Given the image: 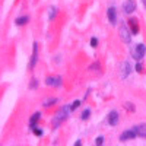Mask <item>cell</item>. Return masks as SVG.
Masks as SVG:
<instances>
[{
  "label": "cell",
  "mask_w": 146,
  "mask_h": 146,
  "mask_svg": "<svg viewBox=\"0 0 146 146\" xmlns=\"http://www.w3.org/2000/svg\"><path fill=\"white\" fill-rule=\"evenodd\" d=\"M70 111H72L70 104H69V105H64V107L56 114V117H54V120H53V126H54V127L60 126V123H62V121H64V120L67 118V115H69Z\"/></svg>",
  "instance_id": "1"
},
{
  "label": "cell",
  "mask_w": 146,
  "mask_h": 146,
  "mask_svg": "<svg viewBox=\"0 0 146 146\" xmlns=\"http://www.w3.org/2000/svg\"><path fill=\"white\" fill-rule=\"evenodd\" d=\"M40 117H41V114H40V113H35V114H32V115H31V120H29V126H31V129H32V127H35V124H36V121L40 120Z\"/></svg>",
  "instance_id": "13"
},
{
  "label": "cell",
  "mask_w": 146,
  "mask_h": 146,
  "mask_svg": "<svg viewBox=\"0 0 146 146\" xmlns=\"http://www.w3.org/2000/svg\"><path fill=\"white\" fill-rule=\"evenodd\" d=\"M91 45L95 48L96 45H98V40H96V38H91Z\"/></svg>",
  "instance_id": "23"
},
{
  "label": "cell",
  "mask_w": 146,
  "mask_h": 146,
  "mask_svg": "<svg viewBox=\"0 0 146 146\" xmlns=\"http://www.w3.org/2000/svg\"><path fill=\"white\" fill-rule=\"evenodd\" d=\"M32 133L35 136H42V130L38 129V127H32Z\"/></svg>",
  "instance_id": "19"
},
{
  "label": "cell",
  "mask_w": 146,
  "mask_h": 146,
  "mask_svg": "<svg viewBox=\"0 0 146 146\" xmlns=\"http://www.w3.org/2000/svg\"><path fill=\"white\" fill-rule=\"evenodd\" d=\"M135 10H136V2H135V0H126V2L123 3V12H124V13L130 15Z\"/></svg>",
  "instance_id": "5"
},
{
  "label": "cell",
  "mask_w": 146,
  "mask_h": 146,
  "mask_svg": "<svg viewBox=\"0 0 146 146\" xmlns=\"http://www.w3.org/2000/svg\"><path fill=\"white\" fill-rule=\"evenodd\" d=\"M129 27L131 28V32H133V35H137V34H139V25H137V19L131 18V19L129 21Z\"/></svg>",
  "instance_id": "11"
},
{
  "label": "cell",
  "mask_w": 146,
  "mask_h": 146,
  "mask_svg": "<svg viewBox=\"0 0 146 146\" xmlns=\"http://www.w3.org/2000/svg\"><path fill=\"white\" fill-rule=\"evenodd\" d=\"M28 21H29L28 16H21V18H18V19L15 21V23L21 27V25H25V23H28Z\"/></svg>",
  "instance_id": "14"
},
{
  "label": "cell",
  "mask_w": 146,
  "mask_h": 146,
  "mask_svg": "<svg viewBox=\"0 0 146 146\" xmlns=\"http://www.w3.org/2000/svg\"><path fill=\"white\" fill-rule=\"evenodd\" d=\"M118 113L115 111V110H113V111H110L108 114V124L110 126H117L118 124Z\"/></svg>",
  "instance_id": "8"
},
{
  "label": "cell",
  "mask_w": 146,
  "mask_h": 146,
  "mask_svg": "<svg viewBox=\"0 0 146 146\" xmlns=\"http://www.w3.org/2000/svg\"><path fill=\"white\" fill-rule=\"evenodd\" d=\"M145 54H146V45H145V44H137V45L133 47L131 56H133V58H136L137 62L145 57Z\"/></svg>",
  "instance_id": "3"
},
{
  "label": "cell",
  "mask_w": 146,
  "mask_h": 146,
  "mask_svg": "<svg viewBox=\"0 0 146 146\" xmlns=\"http://www.w3.org/2000/svg\"><path fill=\"white\" fill-rule=\"evenodd\" d=\"M124 108H126V110H129L130 113L135 111V105H133L131 102H124Z\"/></svg>",
  "instance_id": "18"
},
{
  "label": "cell",
  "mask_w": 146,
  "mask_h": 146,
  "mask_svg": "<svg viewBox=\"0 0 146 146\" xmlns=\"http://www.w3.org/2000/svg\"><path fill=\"white\" fill-rule=\"evenodd\" d=\"M104 140H105V139H104L102 136H100V137H96V145H98V146H101V145L104 143Z\"/></svg>",
  "instance_id": "22"
},
{
  "label": "cell",
  "mask_w": 146,
  "mask_h": 146,
  "mask_svg": "<svg viewBox=\"0 0 146 146\" xmlns=\"http://www.w3.org/2000/svg\"><path fill=\"white\" fill-rule=\"evenodd\" d=\"M56 15H57V7H54V6H53V7H50V15H48V19H50V21H51V19H54V18H56Z\"/></svg>",
  "instance_id": "16"
},
{
  "label": "cell",
  "mask_w": 146,
  "mask_h": 146,
  "mask_svg": "<svg viewBox=\"0 0 146 146\" xmlns=\"http://www.w3.org/2000/svg\"><path fill=\"white\" fill-rule=\"evenodd\" d=\"M80 105V101H75V102H73L72 105H70V108H72V111H73V110H76L78 107Z\"/></svg>",
  "instance_id": "21"
},
{
  "label": "cell",
  "mask_w": 146,
  "mask_h": 146,
  "mask_svg": "<svg viewBox=\"0 0 146 146\" xmlns=\"http://www.w3.org/2000/svg\"><path fill=\"white\" fill-rule=\"evenodd\" d=\"M45 85L57 88V86H60V85H62V78H60V76H48V78L45 79Z\"/></svg>",
  "instance_id": "7"
},
{
  "label": "cell",
  "mask_w": 146,
  "mask_h": 146,
  "mask_svg": "<svg viewBox=\"0 0 146 146\" xmlns=\"http://www.w3.org/2000/svg\"><path fill=\"white\" fill-rule=\"evenodd\" d=\"M142 70H143V66H142L140 63H137V64H136V72H137V73H140Z\"/></svg>",
  "instance_id": "24"
},
{
  "label": "cell",
  "mask_w": 146,
  "mask_h": 146,
  "mask_svg": "<svg viewBox=\"0 0 146 146\" xmlns=\"http://www.w3.org/2000/svg\"><path fill=\"white\" fill-rule=\"evenodd\" d=\"M133 129H135V130L137 131V136H140V137H145V139H146V123L137 124V126H135Z\"/></svg>",
  "instance_id": "10"
},
{
  "label": "cell",
  "mask_w": 146,
  "mask_h": 146,
  "mask_svg": "<svg viewBox=\"0 0 146 146\" xmlns=\"http://www.w3.org/2000/svg\"><path fill=\"white\" fill-rule=\"evenodd\" d=\"M135 137H137V131L135 129H130V130H126V131L121 133L120 140L121 142H127V140H133Z\"/></svg>",
  "instance_id": "4"
},
{
  "label": "cell",
  "mask_w": 146,
  "mask_h": 146,
  "mask_svg": "<svg viewBox=\"0 0 146 146\" xmlns=\"http://www.w3.org/2000/svg\"><path fill=\"white\" fill-rule=\"evenodd\" d=\"M118 34H120V38H121V41H123V42L129 44L131 41V34L133 32L129 31V25H127V23H121V27L118 29Z\"/></svg>",
  "instance_id": "2"
},
{
  "label": "cell",
  "mask_w": 146,
  "mask_h": 146,
  "mask_svg": "<svg viewBox=\"0 0 146 146\" xmlns=\"http://www.w3.org/2000/svg\"><path fill=\"white\" fill-rule=\"evenodd\" d=\"M89 115H91V110H89V108H86V110H85V111L82 113L80 118H82V120H88V118H89Z\"/></svg>",
  "instance_id": "17"
},
{
  "label": "cell",
  "mask_w": 146,
  "mask_h": 146,
  "mask_svg": "<svg viewBox=\"0 0 146 146\" xmlns=\"http://www.w3.org/2000/svg\"><path fill=\"white\" fill-rule=\"evenodd\" d=\"M36 86H38V80H36V79H32L31 83H29V89H34V88H36Z\"/></svg>",
  "instance_id": "20"
},
{
  "label": "cell",
  "mask_w": 146,
  "mask_h": 146,
  "mask_svg": "<svg viewBox=\"0 0 146 146\" xmlns=\"http://www.w3.org/2000/svg\"><path fill=\"white\" fill-rule=\"evenodd\" d=\"M142 3H143V6L146 7V0H142Z\"/></svg>",
  "instance_id": "25"
},
{
  "label": "cell",
  "mask_w": 146,
  "mask_h": 146,
  "mask_svg": "<svg viewBox=\"0 0 146 146\" xmlns=\"http://www.w3.org/2000/svg\"><path fill=\"white\" fill-rule=\"evenodd\" d=\"M130 72H131V66L129 62H126L123 64V75H121V78H127V75H130Z\"/></svg>",
  "instance_id": "12"
},
{
  "label": "cell",
  "mask_w": 146,
  "mask_h": 146,
  "mask_svg": "<svg viewBox=\"0 0 146 146\" xmlns=\"http://www.w3.org/2000/svg\"><path fill=\"white\" fill-rule=\"evenodd\" d=\"M107 16H108L110 22H111L113 25H115L117 23V10H115V7H110L107 10Z\"/></svg>",
  "instance_id": "9"
},
{
  "label": "cell",
  "mask_w": 146,
  "mask_h": 146,
  "mask_svg": "<svg viewBox=\"0 0 146 146\" xmlns=\"http://www.w3.org/2000/svg\"><path fill=\"white\" fill-rule=\"evenodd\" d=\"M34 50H32V56H31V62H29V69L32 70L36 64V62H38V44L34 42Z\"/></svg>",
  "instance_id": "6"
},
{
  "label": "cell",
  "mask_w": 146,
  "mask_h": 146,
  "mask_svg": "<svg viewBox=\"0 0 146 146\" xmlns=\"http://www.w3.org/2000/svg\"><path fill=\"white\" fill-rule=\"evenodd\" d=\"M53 104H57V98H50V100H45L44 102H42V107H51Z\"/></svg>",
  "instance_id": "15"
}]
</instances>
